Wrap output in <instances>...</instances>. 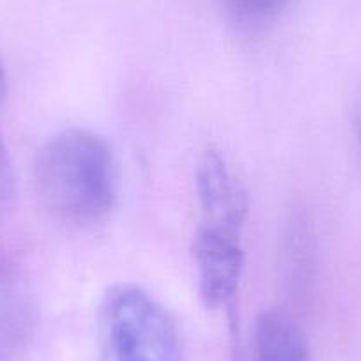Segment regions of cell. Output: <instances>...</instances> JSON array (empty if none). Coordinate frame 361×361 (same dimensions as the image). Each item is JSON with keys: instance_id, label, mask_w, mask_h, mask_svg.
Here are the masks:
<instances>
[{"instance_id": "4", "label": "cell", "mask_w": 361, "mask_h": 361, "mask_svg": "<svg viewBox=\"0 0 361 361\" xmlns=\"http://www.w3.org/2000/svg\"><path fill=\"white\" fill-rule=\"evenodd\" d=\"M37 328L32 287L13 264L0 260V361H15L30 345Z\"/></svg>"}, {"instance_id": "9", "label": "cell", "mask_w": 361, "mask_h": 361, "mask_svg": "<svg viewBox=\"0 0 361 361\" xmlns=\"http://www.w3.org/2000/svg\"><path fill=\"white\" fill-rule=\"evenodd\" d=\"M6 94H8V75H6V66L0 59V106L4 103Z\"/></svg>"}, {"instance_id": "1", "label": "cell", "mask_w": 361, "mask_h": 361, "mask_svg": "<svg viewBox=\"0 0 361 361\" xmlns=\"http://www.w3.org/2000/svg\"><path fill=\"white\" fill-rule=\"evenodd\" d=\"M34 185L51 218L71 227H92L105 221L117 206L116 156L94 131L62 130L37 152Z\"/></svg>"}, {"instance_id": "5", "label": "cell", "mask_w": 361, "mask_h": 361, "mask_svg": "<svg viewBox=\"0 0 361 361\" xmlns=\"http://www.w3.org/2000/svg\"><path fill=\"white\" fill-rule=\"evenodd\" d=\"M195 186L204 221H220L245 227L248 197L220 151L207 147L195 169Z\"/></svg>"}, {"instance_id": "6", "label": "cell", "mask_w": 361, "mask_h": 361, "mask_svg": "<svg viewBox=\"0 0 361 361\" xmlns=\"http://www.w3.org/2000/svg\"><path fill=\"white\" fill-rule=\"evenodd\" d=\"M250 361H310L301 326L283 312H262L250 335Z\"/></svg>"}, {"instance_id": "7", "label": "cell", "mask_w": 361, "mask_h": 361, "mask_svg": "<svg viewBox=\"0 0 361 361\" xmlns=\"http://www.w3.org/2000/svg\"><path fill=\"white\" fill-rule=\"evenodd\" d=\"M234 18L246 23H260L275 18L290 0H221Z\"/></svg>"}, {"instance_id": "3", "label": "cell", "mask_w": 361, "mask_h": 361, "mask_svg": "<svg viewBox=\"0 0 361 361\" xmlns=\"http://www.w3.org/2000/svg\"><path fill=\"white\" fill-rule=\"evenodd\" d=\"M243 227L220 221H204L193 235L192 253L199 276V293L207 308L225 312L238 324V300L245 269Z\"/></svg>"}, {"instance_id": "2", "label": "cell", "mask_w": 361, "mask_h": 361, "mask_svg": "<svg viewBox=\"0 0 361 361\" xmlns=\"http://www.w3.org/2000/svg\"><path fill=\"white\" fill-rule=\"evenodd\" d=\"M106 361H183L179 328L170 312L135 283L110 287L99 307Z\"/></svg>"}, {"instance_id": "8", "label": "cell", "mask_w": 361, "mask_h": 361, "mask_svg": "<svg viewBox=\"0 0 361 361\" xmlns=\"http://www.w3.org/2000/svg\"><path fill=\"white\" fill-rule=\"evenodd\" d=\"M16 200V176L13 169L11 156L0 137V221L6 220L15 207Z\"/></svg>"}]
</instances>
